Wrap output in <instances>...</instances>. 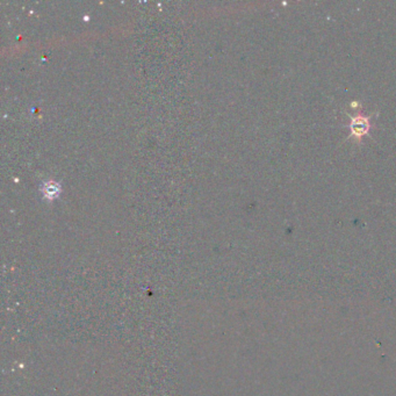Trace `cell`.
I'll list each match as a JSON object with an SVG mask.
<instances>
[{
  "label": "cell",
  "mask_w": 396,
  "mask_h": 396,
  "mask_svg": "<svg viewBox=\"0 0 396 396\" xmlns=\"http://www.w3.org/2000/svg\"><path fill=\"white\" fill-rule=\"evenodd\" d=\"M372 115H357V117H350L351 121L349 124V128L351 130L350 137H356L357 141H362L364 136L367 135L372 128L371 122Z\"/></svg>",
  "instance_id": "1"
}]
</instances>
